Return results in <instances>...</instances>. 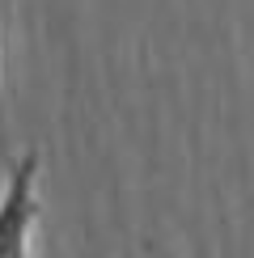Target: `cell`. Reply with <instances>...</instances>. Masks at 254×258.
<instances>
[{
    "instance_id": "obj_1",
    "label": "cell",
    "mask_w": 254,
    "mask_h": 258,
    "mask_svg": "<svg viewBox=\"0 0 254 258\" xmlns=\"http://www.w3.org/2000/svg\"><path fill=\"white\" fill-rule=\"evenodd\" d=\"M38 169H42V157L30 148L5 174V190H0V258H30L34 224L42 216V208H38Z\"/></svg>"
}]
</instances>
